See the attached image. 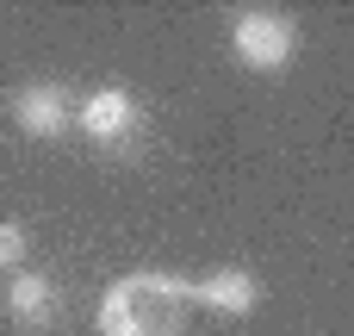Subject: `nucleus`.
Returning <instances> with one entry per match:
<instances>
[{
	"label": "nucleus",
	"mask_w": 354,
	"mask_h": 336,
	"mask_svg": "<svg viewBox=\"0 0 354 336\" xmlns=\"http://www.w3.org/2000/svg\"><path fill=\"white\" fill-rule=\"evenodd\" d=\"M19 268H31V231L25 218L0 212V274H19Z\"/></svg>",
	"instance_id": "nucleus-7"
},
{
	"label": "nucleus",
	"mask_w": 354,
	"mask_h": 336,
	"mask_svg": "<svg viewBox=\"0 0 354 336\" xmlns=\"http://www.w3.org/2000/svg\"><path fill=\"white\" fill-rule=\"evenodd\" d=\"M137 131H143V106H137V94L124 81H100V87H87L75 100V137H87L93 150L124 156L137 143Z\"/></svg>",
	"instance_id": "nucleus-3"
},
{
	"label": "nucleus",
	"mask_w": 354,
	"mask_h": 336,
	"mask_svg": "<svg viewBox=\"0 0 354 336\" xmlns=\"http://www.w3.org/2000/svg\"><path fill=\"white\" fill-rule=\"evenodd\" d=\"M187 299L193 312H218V318H255L261 299H268V281L243 262H224V268H205L199 281H187Z\"/></svg>",
	"instance_id": "nucleus-5"
},
{
	"label": "nucleus",
	"mask_w": 354,
	"mask_h": 336,
	"mask_svg": "<svg viewBox=\"0 0 354 336\" xmlns=\"http://www.w3.org/2000/svg\"><path fill=\"white\" fill-rule=\"evenodd\" d=\"M6 118L25 143H62L75 137V94L62 81H19L6 94Z\"/></svg>",
	"instance_id": "nucleus-4"
},
{
	"label": "nucleus",
	"mask_w": 354,
	"mask_h": 336,
	"mask_svg": "<svg viewBox=\"0 0 354 336\" xmlns=\"http://www.w3.org/2000/svg\"><path fill=\"white\" fill-rule=\"evenodd\" d=\"M0 312H6V324H19L25 336L50 330L56 318H62V287L44 274V268H19V274H6V287H0Z\"/></svg>",
	"instance_id": "nucleus-6"
},
{
	"label": "nucleus",
	"mask_w": 354,
	"mask_h": 336,
	"mask_svg": "<svg viewBox=\"0 0 354 336\" xmlns=\"http://www.w3.org/2000/svg\"><path fill=\"white\" fill-rule=\"evenodd\" d=\"M187 274H168V268H131L118 274L100 306H93V330L100 336H180L187 330Z\"/></svg>",
	"instance_id": "nucleus-1"
},
{
	"label": "nucleus",
	"mask_w": 354,
	"mask_h": 336,
	"mask_svg": "<svg viewBox=\"0 0 354 336\" xmlns=\"http://www.w3.org/2000/svg\"><path fill=\"white\" fill-rule=\"evenodd\" d=\"M299 44H305V31H299V19L280 12V6H236V12H230V56H236L243 69H255V75L292 69V62H299Z\"/></svg>",
	"instance_id": "nucleus-2"
}]
</instances>
